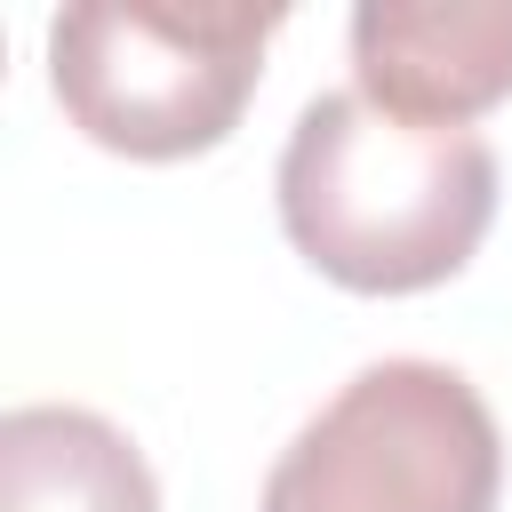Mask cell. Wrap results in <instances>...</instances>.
<instances>
[{"instance_id":"cell-3","label":"cell","mask_w":512,"mask_h":512,"mask_svg":"<svg viewBox=\"0 0 512 512\" xmlns=\"http://www.w3.org/2000/svg\"><path fill=\"white\" fill-rule=\"evenodd\" d=\"M504 440L448 360H368L272 464L264 512H496Z\"/></svg>"},{"instance_id":"cell-5","label":"cell","mask_w":512,"mask_h":512,"mask_svg":"<svg viewBox=\"0 0 512 512\" xmlns=\"http://www.w3.org/2000/svg\"><path fill=\"white\" fill-rule=\"evenodd\" d=\"M0 512H160V488L112 416L32 400L0 416Z\"/></svg>"},{"instance_id":"cell-4","label":"cell","mask_w":512,"mask_h":512,"mask_svg":"<svg viewBox=\"0 0 512 512\" xmlns=\"http://www.w3.org/2000/svg\"><path fill=\"white\" fill-rule=\"evenodd\" d=\"M352 80L400 120L464 128L512 96V0H360Z\"/></svg>"},{"instance_id":"cell-2","label":"cell","mask_w":512,"mask_h":512,"mask_svg":"<svg viewBox=\"0 0 512 512\" xmlns=\"http://www.w3.org/2000/svg\"><path fill=\"white\" fill-rule=\"evenodd\" d=\"M280 24L256 0H80L48 24V88L104 152L192 160L232 136Z\"/></svg>"},{"instance_id":"cell-1","label":"cell","mask_w":512,"mask_h":512,"mask_svg":"<svg viewBox=\"0 0 512 512\" xmlns=\"http://www.w3.org/2000/svg\"><path fill=\"white\" fill-rule=\"evenodd\" d=\"M496 216L480 128H424L360 88H328L280 144V224L312 272L352 296H416L472 264Z\"/></svg>"}]
</instances>
